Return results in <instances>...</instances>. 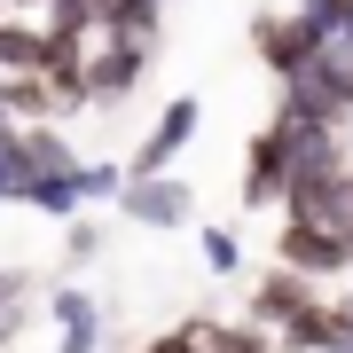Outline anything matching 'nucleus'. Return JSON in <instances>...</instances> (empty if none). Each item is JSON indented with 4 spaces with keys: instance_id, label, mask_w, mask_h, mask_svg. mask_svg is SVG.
Returning <instances> with one entry per match:
<instances>
[{
    "instance_id": "6",
    "label": "nucleus",
    "mask_w": 353,
    "mask_h": 353,
    "mask_svg": "<svg viewBox=\"0 0 353 353\" xmlns=\"http://www.w3.org/2000/svg\"><path fill=\"white\" fill-rule=\"evenodd\" d=\"M196 126H204V102H196V94H173V102L150 118V134H141V150L126 157V173H173V157L196 141Z\"/></svg>"
},
{
    "instance_id": "20",
    "label": "nucleus",
    "mask_w": 353,
    "mask_h": 353,
    "mask_svg": "<svg viewBox=\"0 0 353 353\" xmlns=\"http://www.w3.org/2000/svg\"><path fill=\"white\" fill-rule=\"evenodd\" d=\"M8 8H16V16H39V24H48V8H55V0H8Z\"/></svg>"
},
{
    "instance_id": "5",
    "label": "nucleus",
    "mask_w": 353,
    "mask_h": 353,
    "mask_svg": "<svg viewBox=\"0 0 353 353\" xmlns=\"http://www.w3.org/2000/svg\"><path fill=\"white\" fill-rule=\"evenodd\" d=\"M283 189H290V126L267 118V126L252 134V150H243V212L283 204Z\"/></svg>"
},
{
    "instance_id": "14",
    "label": "nucleus",
    "mask_w": 353,
    "mask_h": 353,
    "mask_svg": "<svg viewBox=\"0 0 353 353\" xmlns=\"http://www.w3.org/2000/svg\"><path fill=\"white\" fill-rule=\"evenodd\" d=\"M0 204H24V165H16V141L0 134Z\"/></svg>"
},
{
    "instance_id": "19",
    "label": "nucleus",
    "mask_w": 353,
    "mask_h": 353,
    "mask_svg": "<svg viewBox=\"0 0 353 353\" xmlns=\"http://www.w3.org/2000/svg\"><path fill=\"white\" fill-rule=\"evenodd\" d=\"M0 299H32V275H16V267H0Z\"/></svg>"
},
{
    "instance_id": "9",
    "label": "nucleus",
    "mask_w": 353,
    "mask_h": 353,
    "mask_svg": "<svg viewBox=\"0 0 353 353\" xmlns=\"http://www.w3.org/2000/svg\"><path fill=\"white\" fill-rule=\"evenodd\" d=\"M24 204L48 212V220H71L79 212V165H63V173H32L24 181Z\"/></svg>"
},
{
    "instance_id": "8",
    "label": "nucleus",
    "mask_w": 353,
    "mask_h": 353,
    "mask_svg": "<svg viewBox=\"0 0 353 353\" xmlns=\"http://www.w3.org/2000/svg\"><path fill=\"white\" fill-rule=\"evenodd\" d=\"M314 290H322L314 275H299V267H283V259H275V267L252 283V322H259V330H283L306 299H314Z\"/></svg>"
},
{
    "instance_id": "1",
    "label": "nucleus",
    "mask_w": 353,
    "mask_h": 353,
    "mask_svg": "<svg viewBox=\"0 0 353 353\" xmlns=\"http://www.w3.org/2000/svg\"><path fill=\"white\" fill-rule=\"evenodd\" d=\"M283 102H306V110H322V118H353V39L330 32L322 48L283 79Z\"/></svg>"
},
{
    "instance_id": "18",
    "label": "nucleus",
    "mask_w": 353,
    "mask_h": 353,
    "mask_svg": "<svg viewBox=\"0 0 353 353\" xmlns=\"http://www.w3.org/2000/svg\"><path fill=\"white\" fill-rule=\"evenodd\" d=\"M24 322H32V299H0V345L24 338Z\"/></svg>"
},
{
    "instance_id": "3",
    "label": "nucleus",
    "mask_w": 353,
    "mask_h": 353,
    "mask_svg": "<svg viewBox=\"0 0 353 353\" xmlns=\"http://www.w3.org/2000/svg\"><path fill=\"white\" fill-rule=\"evenodd\" d=\"M275 259H283V267H299V275H314V283H330V275H353V243L338 236V228H322V220H290V212H283Z\"/></svg>"
},
{
    "instance_id": "21",
    "label": "nucleus",
    "mask_w": 353,
    "mask_h": 353,
    "mask_svg": "<svg viewBox=\"0 0 353 353\" xmlns=\"http://www.w3.org/2000/svg\"><path fill=\"white\" fill-rule=\"evenodd\" d=\"M345 243H353V236H345Z\"/></svg>"
},
{
    "instance_id": "7",
    "label": "nucleus",
    "mask_w": 353,
    "mask_h": 353,
    "mask_svg": "<svg viewBox=\"0 0 353 353\" xmlns=\"http://www.w3.org/2000/svg\"><path fill=\"white\" fill-rule=\"evenodd\" d=\"M48 314H55V353H102V306H94V290L87 283H55L48 290Z\"/></svg>"
},
{
    "instance_id": "16",
    "label": "nucleus",
    "mask_w": 353,
    "mask_h": 353,
    "mask_svg": "<svg viewBox=\"0 0 353 353\" xmlns=\"http://www.w3.org/2000/svg\"><path fill=\"white\" fill-rule=\"evenodd\" d=\"M141 353H204V338H196V322H181V330H165V338H150Z\"/></svg>"
},
{
    "instance_id": "2",
    "label": "nucleus",
    "mask_w": 353,
    "mask_h": 353,
    "mask_svg": "<svg viewBox=\"0 0 353 353\" xmlns=\"http://www.w3.org/2000/svg\"><path fill=\"white\" fill-rule=\"evenodd\" d=\"M118 212H126L134 228H189L196 220V189L181 173H126Z\"/></svg>"
},
{
    "instance_id": "15",
    "label": "nucleus",
    "mask_w": 353,
    "mask_h": 353,
    "mask_svg": "<svg viewBox=\"0 0 353 353\" xmlns=\"http://www.w3.org/2000/svg\"><path fill=\"white\" fill-rule=\"evenodd\" d=\"M299 8L314 16L322 32H345V24H353V0H299Z\"/></svg>"
},
{
    "instance_id": "13",
    "label": "nucleus",
    "mask_w": 353,
    "mask_h": 353,
    "mask_svg": "<svg viewBox=\"0 0 353 353\" xmlns=\"http://www.w3.org/2000/svg\"><path fill=\"white\" fill-rule=\"evenodd\" d=\"M63 252H71V267H87V259L102 252V228H94V220H79V212H71V228H63Z\"/></svg>"
},
{
    "instance_id": "12",
    "label": "nucleus",
    "mask_w": 353,
    "mask_h": 353,
    "mask_svg": "<svg viewBox=\"0 0 353 353\" xmlns=\"http://www.w3.org/2000/svg\"><path fill=\"white\" fill-rule=\"evenodd\" d=\"M204 267H212V275H236L243 267V243L228 236V228H212V220H204Z\"/></svg>"
},
{
    "instance_id": "17",
    "label": "nucleus",
    "mask_w": 353,
    "mask_h": 353,
    "mask_svg": "<svg viewBox=\"0 0 353 353\" xmlns=\"http://www.w3.org/2000/svg\"><path fill=\"white\" fill-rule=\"evenodd\" d=\"M353 345V290H330V345Z\"/></svg>"
},
{
    "instance_id": "4",
    "label": "nucleus",
    "mask_w": 353,
    "mask_h": 353,
    "mask_svg": "<svg viewBox=\"0 0 353 353\" xmlns=\"http://www.w3.org/2000/svg\"><path fill=\"white\" fill-rule=\"evenodd\" d=\"M322 39H330V32H322L306 8H267L259 24H252V48H259V63L275 71V79H290V71L306 63V55L322 48Z\"/></svg>"
},
{
    "instance_id": "11",
    "label": "nucleus",
    "mask_w": 353,
    "mask_h": 353,
    "mask_svg": "<svg viewBox=\"0 0 353 353\" xmlns=\"http://www.w3.org/2000/svg\"><path fill=\"white\" fill-rule=\"evenodd\" d=\"M118 189H126V165H110V157H79V204H118Z\"/></svg>"
},
{
    "instance_id": "10",
    "label": "nucleus",
    "mask_w": 353,
    "mask_h": 353,
    "mask_svg": "<svg viewBox=\"0 0 353 353\" xmlns=\"http://www.w3.org/2000/svg\"><path fill=\"white\" fill-rule=\"evenodd\" d=\"M196 338H204V353H283L275 330H259L252 314L243 322H196Z\"/></svg>"
}]
</instances>
